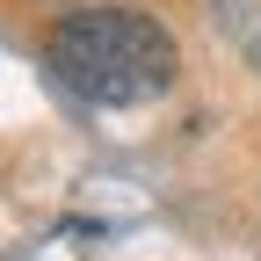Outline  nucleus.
<instances>
[{"label":"nucleus","instance_id":"nucleus-1","mask_svg":"<svg viewBox=\"0 0 261 261\" xmlns=\"http://www.w3.org/2000/svg\"><path fill=\"white\" fill-rule=\"evenodd\" d=\"M174 37L138 8H73L51 22L44 65L58 87H73L94 109H138L174 87Z\"/></svg>","mask_w":261,"mask_h":261}]
</instances>
